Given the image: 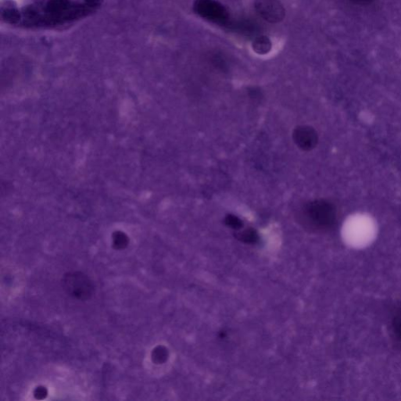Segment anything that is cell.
I'll list each match as a JSON object with an SVG mask.
<instances>
[{
	"label": "cell",
	"instance_id": "cell-1",
	"mask_svg": "<svg viewBox=\"0 0 401 401\" xmlns=\"http://www.w3.org/2000/svg\"><path fill=\"white\" fill-rule=\"evenodd\" d=\"M100 2V0H85L84 4L70 0H49L22 11L6 10L4 18L6 22L26 27H56L86 16L98 8Z\"/></svg>",
	"mask_w": 401,
	"mask_h": 401
},
{
	"label": "cell",
	"instance_id": "cell-2",
	"mask_svg": "<svg viewBox=\"0 0 401 401\" xmlns=\"http://www.w3.org/2000/svg\"><path fill=\"white\" fill-rule=\"evenodd\" d=\"M300 222L314 232H324L336 220V206L329 200L318 199L304 204L300 214Z\"/></svg>",
	"mask_w": 401,
	"mask_h": 401
},
{
	"label": "cell",
	"instance_id": "cell-3",
	"mask_svg": "<svg viewBox=\"0 0 401 401\" xmlns=\"http://www.w3.org/2000/svg\"><path fill=\"white\" fill-rule=\"evenodd\" d=\"M194 10L204 20L218 26H230L229 11L217 0H194Z\"/></svg>",
	"mask_w": 401,
	"mask_h": 401
},
{
	"label": "cell",
	"instance_id": "cell-4",
	"mask_svg": "<svg viewBox=\"0 0 401 401\" xmlns=\"http://www.w3.org/2000/svg\"><path fill=\"white\" fill-rule=\"evenodd\" d=\"M254 8L258 15L270 23H279L286 16V9L279 0H255Z\"/></svg>",
	"mask_w": 401,
	"mask_h": 401
},
{
	"label": "cell",
	"instance_id": "cell-5",
	"mask_svg": "<svg viewBox=\"0 0 401 401\" xmlns=\"http://www.w3.org/2000/svg\"><path fill=\"white\" fill-rule=\"evenodd\" d=\"M292 139L298 148L310 152L318 145V134L312 126H298L293 130Z\"/></svg>",
	"mask_w": 401,
	"mask_h": 401
},
{
	"label": "cell",
	"instance_id": "cell-6",
	"mask_svg": "<svg viewBox=\"0 0 401 401\" xmlns=\"http://www.w3.org/2000/svg\"><path fill=\"white\" fill-rule=\"evenodd\" d=\"M67 290L74 294V296L84 298L90 294L91 288L88 279L82 275H77L76 274L68 276L66 280Z\"/></svg>",
	"mask_w": 401,
	"mask_h": 401
},
{
	"label": "cell",
	"instance_id": "cell-7",
	"mask_svg": "<svg viewBox=\"0 0 401 401\" xmlns=\"http://www.w3.org/2000/svg\"><path fill=\"white\" fill-rule=\"evenodd\" d=\"M252 47L254 52H256L257 54L265 55L270 52L271 49H272V42L268 36H260L254 38Z\"/></svg>",
	"mask_w": 401,
	"mask_h": 401
},
{
	"label": "cell",
	"instance_id": "cell-8",
	"mask_svg": "<svg viewBox=\"0 0 401 401\" xmlns=\"http://www.w3.org/2000/svg\"><path fill=\"white\" fill-rule=\"evenodd\" d=\"M390 332L392 340L401 346V309H398L391 319Z\"/></svg>",
	"mask_w": 401,
	"mask_h": 401
},
{
	"label": "cell",
	"instance_id": "cell-9",
	"mask_svg": "<svg viewBox=\"0 0 401 401\" xmlns=\"http://www.w3.org/2000/svg\"><path fill=\"white\" fill-rule=\"evenodd\" d=\"M230 27L233 28L236 31L240 32L246 36H251V34H255L256 33L258 32V27L256 24L253 22H250V20H243V22H238V24H232Z\"/></svg>",
	"mask_w": 401,
	"mask_h": 401
},
{
	"label": "cell",
	"instance_id": "cell-10",
	"mask_svg": "<svg viewBox=\"0 0 401 401\" xmlns=\"http://www.w3.org/2000/svg\"><path fill=\"white\" fill-rule=\"evenodd\" d=\"M238 238L246 243H256L258 237L256 230L253 229H247L244 232L238 234Z\"/></svg>",
	"mask_w": 401,
	"mask_h": 401
},
{
	"label": "cell",
	"instance_id": "cell-11",
	"mask_svg": "<svg viewBox=\"0 0 401 401\" xmlns=\"http://www.w3.org/2000/svg\"><path fill=\"white\" fill-rule=\"evenodd\" d=\"M224 222L226 226L232 229L238 230L242 228L243 222L242 221L239 219L238 217L235 216L234 215H228L224 220Z\"/></svg>",
	"mask_w": 401,
	"mask_h": 401
},
{
	"label": "cell",
	"instance_id": "cell-12",
	"mask_svg": "<svg viewBox=\"0 0 401 401\" xmlns=\"http://www.w3.org/2000/svg\"><path fill=\"white\" fill-rule=\"evenodd\" d=\"M214 64L216 66L217 68H219L220 69H225L226 68V63L222 60V58H220L218 56H214Z\"/></svg>",
	"mask_w": 401,
	"mask_h": 401
},
{
	"label": "cell",
	"instance_id": "cell-13",
	"mask_svg": "<svg viewBox=\"0 0 401 401\" xmlns=\"http://www.w3.org/2000/svg\"><path fill=\"white\" fill-rule=\"evenodd\" d=\"M349 1L352 4L359 6H367L374 2V0H349Z\"/></svg>",
	"mask_w": 401,
	"mask_h": 401
}]
</instances>
